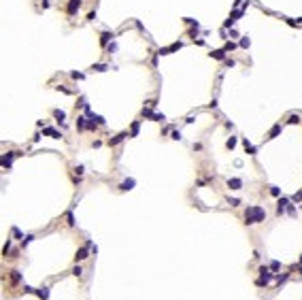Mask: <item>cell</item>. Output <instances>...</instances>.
I'll return each mask as SVG.
<instances>
[{
    "label": "cell",
    "mask_w": 302,
    "mask_h": 300,
    "mask_svg": "<svg viewBox=\"0 0 302 300\" xmlns=\"http://www.w3.org/2000/svg\"><path fill=\"white\" fill-rule=\"evenodd\" d=\"M266 219V211L262 209V206H249V209L245 211V224L247 226H253V224H260Z\"/></svg>",
    "instance_id": "1"
},
{
    "label": "cell",
    "mask_w": 302,
    "mask_h": 300,
    "mask_svg": "<svg viewBox=\"0 0 302 300\" xmlns=\"http://www.w3.org/2000/svg\"><path fill=\"white\" fill-rule=\"evenodd\" d=\"M43 134H47V136H51V138H62V134H60L58 130H53V128H45Z\"/></svg>",
    "instance_id": "9"
},
{
    "label": "cell",
    "mask_w": 302,
    "mask_h": 300,
    "mask_svg": "<svg viewBox=\"0 0 302 300\" xmlns=\"http://www.w3.org/2000/svg\"><path fill=\"white\" fill-rule=\"evenodd\" d=\"M228 202H230V206H238V204H241V200H238V198H230Z\"/></svg>",
    "instance_id": "22"
},
{
    "label": "cell",
    "mask_w": 302,
    "mask_h": 300,
    "mask_svg": "<svg viewBox=\"0 0 302 300\" xmlns=\"http://www.w3.org/2000/svg\"><path fill=\"white\" fill-rule=\"evenodd\" d=\"M211 58H215V60H223V58H226V49H217V51H211Z\"/></svg>",
    "instance_id": "11"
},
{
    "label": "cell",
    "mask_w": 302,
    "mask_h": 300,
    "mask_svg": "<svg viewBox=\"0 0 302 300\" xmlns=\"http://www.w3.org/2000/svg\"><path fill=\"white\" fill-rule=\"evenodd\" d=\"M134 188V179H126L124 183H121V185H119V190L121 192H126V190H132Z\"/></svg>",
    "instance_id": "10"
},
{
    "label": "cell",
    "mask_w": 302,
    "mask_h": 300,
    "mask_svg": "<svg viewBox=\"0 0 302 300\" xmlns=\"http://www.w3.org/2000/svg\"><path fill=\"white\" fill-rule=\"evenodd\" d=\"M53 117H55L58 122H64V117H66V113H64V111H53Z\"/></svg>",
    "instance_id": "13"
},
{
    "label": "cell",
    "mask_w": 302,
    "mask_h": 300,
    "mask_svg": "<svg viewBox=\"0 0 302 300\" xmlns=\"http://www.w3.org/2000/svg\"><path fill=\"white\" fill-rule=\"evenodd\" d=\"M109 38H111V32H102V36H100V45H102V47L109 43Z\"/></svg>",
    "instance_id": "12"
},
{
    "label": "cell",
    "mask_w": 302,
    "mask_h": 300,
    "mask_svg": "<svg viewBox=\"0 0 302 300\" xmlns=\"http://www.w3.org/2000/svg\"><path fill=\"white\" fill-rule=\"evenodd\" d=\"M287 279H289V274H277V281H279V283H285Z\"/></svg>",
    "instance_id": "18"
},
{
    "label": "cell",
    "mask_w": 302,
    "mask_h": 300,
    "mask_svg": "<svg viewBox=\"0 0 302 300\" xmlns=\"http://www.w3.org/2000/svg\"><path fill=\"white\" fill-rule=\"evenodd\" d=\"M11 279H13L15 283L19 281V270H11Z\"/></svg>",
    "instance_id": "21"
},
{
    "label": "cell",
    "mask_w": 302,
    "mask_h": 300,
    "mask_svg": "<svg viewBox=\"0 0 302 300\" xmlns=\"http://www.w3.org/2000/svg\"><path fill=\"white\" fill-rule=\"evenodd\" d=\"M241 47H245V49L249 47V38H247V36H245V38H241Z\"/></svg>",
    "instance_id": "24"
},
{
    "label": "cell",
    "mask_w": 302,
    "mask_h": 300,
    "mask_svg": "<svg viewBox=\"0 0 302 300\" xmlns=\"http://www.w3.org/2000/svg\"><path fill=\"white\" fill-rule=\"evenodd\" d=\"M228 188H230V190H241V188H243V181H241V179H228Z\"/></svg>",
    "instance_id": "6"
},
{
    "label": "cell",
    "mask_w": 302,
    "mask_h": 300,
    "mask_svg": "<svg viewBox=\"0 0 302 300\" xmlns=\"http://www.w3.org/2000/svg\"><path fill=\"white\" fill-rule=\"evenodd\" d=\"M279 268H281V264H279V262H272V264H270V270H279Z\"/></svg>",
    "instance_id": "29"
},
{
    "label": "cell",
    "mask_w": 302,
    "mask_h": 300,
    "mask_svg": "<svg viewBox=\"0 0 302 300\" xmlns=\"http://www.w3.org/2000/svg\"><path fill=\"white\" fill-rule=\"evenodd\" d=\"M234 145H236V138H234V136H232V138H230V141L226 143V147H228V149H234Z\"/></svg>",
    "instance_id": "19"
},
{
    "label": "cell",
    "mask_w": 302,
    "mask_h": 300,
    "mask_svg": "<svg viewBox=\"0 0 302 300\" xmlns=\"http://www.w3.org/2000/svg\"><path fill=\"white\" fill-rule=\"evenodd\" d=\"M270 194H272V196H281V190L272 185V188H270Z\"/></svg>",
    "instance_id": "23"
},
{
    "label": "cell",
    "mask_w": 302,
    "mask_h": 300,
    "mask_svg": "<svg viewBox=\"0 0 302 300\" xmlns=\"http://www.w3.org/2000/svg\"><path fill=\"white\" fill-rule=\"evenodd\" d=\"M106 68H109L106 64H94V70H100V73H102V70H106Z\"/></svg>",
    "instance_id": "20"
},
{
    "label": "cell",
    "mask_w": 302,
    "mask_h": 300,
    "mask_svg": "<svg viewBox=\"0 0 302 300\" xmlns=\"http://www.w3.org/2000/svg\"><path fill=\"white\" fill-rule=\"evenodd\" d=\"M87 253H89V251H87V247H81V249L77 251V256H75V262H81V260H85V258H87Z\"/></svg>",
    "instance_id": "7"
},
{
    "label": "cell",
    "mask_w": 302,
    "mask_h": 300,
    "mask_svg": "<svg viewBox=\"0 0 302 300\" xmlns=\"http://www.w3.org/2000/svg\"><path fill=\"white\" fill-rule=\"evenodd\" d=\"M70 77H73V79H83V75H81V73H70Z\"/></svg>",
    "instance_id": "30"
},
{
    "label": "cell",
    "mask_w": 302,
    "mask_h": 300,
    "mask_svg": "<svg viewBox=\"0 0 302 300\" xmlns=\"http://www.w3.org/2000/svg\"><path fill=\"white\" fill-rule=\"evenodd\" d=\"M223 49H226V51H232V49H236V45H234V43H228Z\"/></svg>",
    "instance_id": "25"
},
{
    "label": "cell",
    "mask_w": 302,
    "mask_h": 300,
    "mask_svg": "<svg viewBox=\"0 0 302 300\" xmlns=\"http://www.w3.org/2000/svg\"><path fill=\"white\" fill-rule=\"evenodd\" d=\"M85 124H87V119H85V117H79V119H77V126H79V130H83V128H85Z\"/></svg>",
    "instance_id": "17"
},
{
    "label": "cell",
    "mask_w": 302,
    "mask_h": 300,
    "mask_svg": "<svg viewBox=\"0 0 302 300\" xmlns=\"http://www.w3.org/2000/svg\"><path fill=\"white\" fill-rule=\"evenodd\" d=\"M124 136H128V132H124V134H119V136H115V138H113V141H111V145H117V143L121 141V138H124Z\"/></svg>",
    "instance_id": "16"
},
{
    "label": "cell",
    "mask_w": 302,
    "mask_h": 300,
    "mask_svg": "<svg viewBox=\"0 0 302 300\" xmlns=\"http://www.w3.org/2000/svg\"><path fill=\"white\" fill-rule=\"evenodd\" d=\"M298 122H300L298 115H292V117H289V124H298Z\"/></svg>",
    "instance_id": "28"
},
{
    "label": "cell",
    "mask_w": 302,
    "mask_h": 300,
    "mask_svg": "<svg viewBox=\"0 0 302 300\" xmlns=\"http://www.w3.org/2000/svg\"><path fill=\"white\" fill-rule=\"evenodd\" d=\"M245 149H247V153H249V155H255V147H251V145H249L247 138H245Z\"/></svg>",
    "instance_id": "14"
},
{
    "label": "cell",
    "mask_w": 302,
    "mask_h": 300,
    "mask_svg": "<svg viewBox=\"0 0 302 300\" xmlns=\"http://www.w3.org/2000/svg\"><path fill=\"white\" fill-rule=\"evenodd\" d=\"M272 277H274V274L270 272V268L262 266V268H260V279H258V285H260V287H262V285H268V281L272 279Z\"/></svg>",
    "instance_id": "2"
},
{
    "label": "cell",
    "mask_w": 302,
    "mask_h": 300,
    "mask_svg": "<svg viewBox=\"0 0 302 300\" xmlns=\"http://www.w3.org/2000/svg\"><path fill=\"white\" fill-rule=\"evenodd\" d=\"M289 204V200L287 198H279V202H277V213L279 215H283V211H285V206Z\"/></svg>",
    "instance_id": "4"
},
{
    "label": "cell",
    "mask_w": 302,
    "mask_h": 300,
    "mask_svg": "<svg viewBox=\"0 0 302 300\" xmlns=\"http://www.w3.org/2000/svg\"><path fill=\"white\" fill-rule=\"evenodd\" d=\"M294 200H302V192H298V194H294Z\"/></svg>",
    "instance_id": "31"
},
{
    "label": "cell",
    "mask_w": 302,
    "mask_h": 300,
    "mask_svg": "<svg viewBox=\"0 0 302 300\" xmlns=\"http://www.w3.org/2000/svg\"><path fill=\"white\" fill-rule=\"evenodd\" d=\"M81 272H83V270H81L79 266H75V268H73V274H75V277H81Z\"/></svg>",
    "instance_id": "27"
},
{
    "label": "cell",
    "mask_w": 302,
    "mask_h": 300,
    "mask_svg": "<svg viewBox=\"0 0 302 300\" xmlns=\"http://www.w3.org/2000/svg\"><path fill=\"white\" fill-rule=\"evenodd\" d=\"M279 132H281V126H274V128L270 130V134H268V138H274V136H277Z\"/></svg>",
    "instance_id": "15"
},
{
    "label": "cell",
    "mask_w": 302,
    "mask_h": 300,
    "mask_svg": "<svg viewBox=\"0 0 302 300\" xmlns=\"http://www.w3.org/2000/svg\"><path fill=\"white\" fill-rule=\"evenodd\" d=\"M132 136H136L138 134V124H132V132H130Z\"/></svg>",
    "instance_id": "26"
},
{
    "label": "cell",
    "mask_w": 302,
    "mask_h": 300,
    "mask_svg": "<svg viewBox=\"0 0 302 300\" xmlns=\"http://www.w3.org/2000/svg\"><path fill=\"white\" fill-rule=\"evenodd\" d=\"M81 7V0H68V4H66V13L68 15H75Z\"/></svg>",
    "instance_id": "3"
},
{
    "label": "cell",
    "mask_w": 302,
    "mask_h": 300,
    "mask_svg": "<svg viewBox=\"0 0 302 300\" xmlns=\"http://www.w3.org/2000/svg\"><path fill=\"white\" fill-rule=\"evenodd\" d=\"M13 158H15V151H9V153H4V158H2V166H4V168H11V162H13Z\"/></svg>",
    "instance_id": "5"
},
{
    "label": "cell",
    "mask_w": 302,
    "mask_h": 300,
    "mask_svg": "<svg viewBox=\"0 0 302 300\" xmlns=\"http://www.w3.org/2000/svg\"><path fill=\"white\" fill-rule=\"evenodd\" d=\"M36 296H38V298H43V300H47V298H49V287H45V285H43V287H38V290H36Z\"/></svg>",
    "instance_id": "8"
},
{
    "label": "cell",
    "mask_w": 302,
    "mask_h": 300,
    "mask_svg": "<svg viewBox=\"0 0 302 300\" xmlns=\"http://www.w3.org/2000/svg\"><path fill=\"white\" fill-rule=\"evenodd\" d=\"M300 260H302V258H300Z\"/></svg>",
    "instance_id": "32"
}]
</instances>
